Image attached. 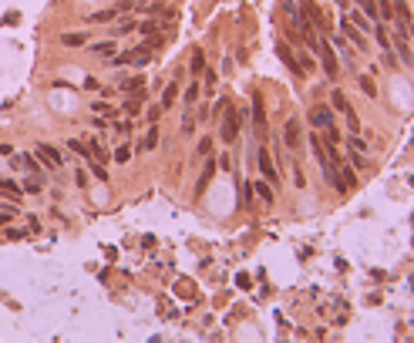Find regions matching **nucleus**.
Masks as SVG:
<instances>
[{
  "mask_svg": "<svg viewBox=\"0 0 414 343\" xmlns=\"http://www.w3.org/2000/svg\"><path fill=\"white\" fill-rule=\"evenodd\" d=\"M243 118H246V111H229V115H226L223 128H219V138H223L226 145H233L236 138H239V125H243Z\"/></svg>",
  "mask_w": 414,
  "mask_h": 343,
  "instance_id": "f257e3e1",
  "label": "nucleus"
},
{
  "mask_svg": "<svg viewBox=\"0 0 414 343\" xmlns=\"http://www.w3.org/2000/svg\"><path fill=\"white\" fill-rule=\"evenodd\" d=\"M340 34H344V37H347V41H350L354 47L367 51V37H364V31H360V27H357L354 21H350V17H344V21H340Z\"/></svg>",
  "mask_w": 414,
  "mask_h": 343,
  "instance_id": "f03ea898",
  "label": "nucleus"
},
{
  "mask_svg": "<svg viewBox=\"0 0 414 343\" xmlns=\"http://www.w3.org/2000/svg\"><path fill=\"white\" fill-rule=\"evenodd\" d=\"M256 165H259V172H263V178H266L269 185H273V182H280V168L273 165V158H269L266 148H259V152H256Z\"/></svg>",
  "mask_w": 414,
  "mask_h": 343,
  "instance_id": "7ed1b4c3",
  "label": "nucleus"
},
{
  "mask_svg": "<svg viewBox=\"0 0 414 343\" xmlns=\"http://www.w3.org/2000/svg\"><path fill=\"white\" fill-rule=\"evenodd\" d=\"M303 17H310V24H314L317 31H330V24H327V17L320 14V7H317V0H303Z\"/></svg>",
  "mask_w": 414,
  "mask_h": 343,
  "instance_id": "20e7f679",
  "label": "nucleus"
},
{
  "mask_svg": "<svg viewBox=\"0 0 414 343\" xmlns=\"http://www.w3.org/2000/svg\"><path fill=\"white\" fill-rule=\"evenodd\" d=\"M317 51H320V61H324L327 74H330V78H337V74H340V64H337V57H334V47L327 44V41H320V44H317Z\"/></svg>",
  "mask_w": 414,
  "mask_h": 343,
  "instance_id": "39448f33",
  "label": "nucleus"
},
{
  "mask_svg": "<svg viewBox=\"0 0 414 343\" xmlns=\"http://www.w3.org/2000/svg\"><path fill=\"white\" fill-rule=\"evenodd\" d=\"M276 54H280V61H283L286 67H290L293 74H300V78H303V71H300V61H296V54H293V47L286 44V41H276Z\"/></svg>",
  "mask_w": 414,
  "mask_h": 343,
  "instance_id": "423d86ee",
  "label": "nucleus"
},
{
  "mask_svg": "<svg viewBox=\"0 0 414 343\" xmlns=\"http://www.w3.org/2000/svg\"><path fill=\"white\" fill-rule=\"evenodd\" d=\"M37 158H41V162H44L47 168H61L64 165V158H61V152H57V148H51V145H37Z\"/></svg>",
  "mask_w": 414,
  "mask_h": 343,
  "instance_id": "0eeeda50",
  "label": "nucleus"
},
{
  "mask_svg": "<svg viewBox=\"0 0 414 343\" xmlns=\"http://www.w3.org/2000/svg\"><path fill=\"white\" fill-rule=\"evenodd\" d=\"M283 142L286 148H300V118H290L283 125Z\"/></svg>",
  "mask_w": 414,
  "mask_h": 343,
  "instance_id": "6e6552de",
  "label": "nucleus"
},
{
  "mask_svg": "<svg viewBox=\"0 0 414 343\" xmlns=\"http://www.w3.org/2000/svg\"><path fill=\"white\" fill-rule=\"evenodd\" d=\"M310 122H314L317 128H327V125H334V108H327V104H317V108L310 111Z\"/></svg>",
  "mask_w": 414,
  "mask_h": 343,
  "instance_id": "1a4fd4ad",
  "label": "nucleus"
},
{
  "mask_svg": "<svg viewBox=\"0 0 414 343\" xmlns=\"http://www.w3.org/2000/svg\"><path fill=\"white\" fill-rule=\"evenodd\" d=\"M394 44H397V54H401V64H414V54L411 47H407V34H394Z\"/></svg>",
  "mask_w": 414,
  "mask_h": 343,
  "instance_id": "9d476101",
  "label": "nucleus"
},
{
  "mask_svg": "<svg viewBox=\"0 0 414 343\" xmlns=\"http://www.w3.org/2000/svg\"><path fill=\"white\" fill-rule=\"evenodd\" d=\"M253 118H256L259 138H266V115H263V104H259V94H253Z\"/></svg>",
  "mask_w": 414,
  "mask_h": 343,
  "instance_id": "9b49d317",
  "label": "nucleus"
},
{
  "mask_svg": "<svg viewBox=\"0 0 414 343\" xmlns=\"http://www.w3.org/2000/svg\"><path fill=\"white\" fill-rule=\"evenodd\" d=\"M122 91H125V94H132V98H138V94H145V78H132V81H125V84H122Z\"/></svg>",
  "mask_w": 414,
  "mask_h": 343,
  "instance_id": "f8f14e48",
  "label": "nucleus"
},
{
  "mask_svg": "<svg viewBox=\"0 0 414 343\" xmlns=\"http://www.w3.org/2000/svg\"><path fill=\"white\" fill-rule=\"evenodd\" d=\"M189 67H192V74L199 78V74H205V54H202L199 47L192 51V61H189Z\"/></svg>",
  "mask_w": 414,
  "mask_h": 343,
  "instance_id": "ddd939ff",
  "label": "nucleus"
},
{
  "mask_svg": "<svg viewBox=\"0 0 414 343\" xmlns=\"http://www.w3.org/2000/svg\"><path fill=\"white\" fill-rule=\"evenodd\" d=\"M115 17H122V14H118V4H115V7H108V11L91 14V24H108V21H115Z\"/></svg>",
  "mask_w": 414,
  "mask_h": 343,
  "instance_id": "4468645a",
  "label": "nucleus"
},
{
  "mask_svg": "<svg viewBox=\"0 0 414 343\" xmlns=\"http://www.w3.org/2000/svg\"><path fill=\"white\" fill-rule=\"evenodd\" d=\"M370 34H374V41L381 44V51H384V47H391V37H387V27H384V24H374Z\"/></svg>",
  "mask_w": 414,
  "mask_h": 343,
  "instance_id": "2eb2a0df",
  "label": "nucleus"
},
{
  "mask_svg": "<svg viewBox=\"0 0 414 343\" xmlns=\"http://www.w3.org/2000/svg\"><path fill=\"white\" fill-rule=\"evenodd\" d=\"M64 41V47H81V44H88V34H81V31H71L61 37Z\"/></svg>",
  "mask_w": 414,
  "mask_h": 343,
  "instance_id": "dca6fc26",
  "label": "nucleus"
},
{
  "mask_svg": "<svg viewBox=\"0 0 414 343\" xmlns=\"http://www.w3.org/2000/svg\"><path fill=\"white\" fill-rule=\"evenodd\" d=\"M213 175H216V162L209 158V162H205V168H202V178H199V185H195V195H199L202 188L209 185V178H213Z\"/></svg>",
  "mask_w": 414,
  "mask_h": 343,
  "instance_id": "f3484780",
  "label": "nucleus"
},
{
  "mask_svg": "<svg viewBox=\"0 0 414 343\" xmlns=\"http://www.w3.org/2000/svg\"><path fill=\"white\" fill-rule=\"evenodd\" d=\"M91 54H98V57H112V54H118V51H115L112 41H101V44H91Z\"/></svg>",
  "mask_w": 414,
  "mask_h": 343,
  "instance_id": "a211bd4d",
  "label": "nucleus"
},
{
  "mask_svg": "<svg viewBox=\"0 0 414 343\" xmlns=\"http://www.w3.org/2000/svg\"><path fill=\"white\" fill-rule=\"evenodd\" d=\"M158 145V132H155V125L148 128V135H145V142H138V152H152Z\"/></svg>",
  "mask_w": 414,
  "mask_h": 343,
  "instance_id": "6ab92c4d",
  "label": "nucleus"
},
{
  "mask_svg": "<svg viewBox=\"0 0 414 343\" xmlns=\"http://www.w3.org/2000/svg\"><path fill=\"white\" fill-rule=\"evenodd\" d=\"M357 84H360V91H364L367 98H377V88H374V81H370V74H357Z\"/></svg>",
  "mask_w": 414,
  "mask_h": 343,
  "instance_id": "aec40b11",
  "label": "nucleus"
},
{
  "mask_svg": "<svg viewBox=\"0 0 414 343\" xmlns=\"http://www.w3.org/2000/svg\"><path fill=\"white\" fill-rule=\"evenodd\" d=\"M0 192H7L14 202L21 199V185H17V182H11V178H0Z\"/></svg>",
  "mask_w": 414,
  "mask_h": 343,
  "instance_id": "412c9836",
  "label": "nucleus"
},
{
  "mask_svg": "<svg viewBox=\"0 0 414 343\" xmlns=\"http://www.w3.org/2000/svg\"><path fill=\"white\" fill-rule=\"evenodd\" d=\"M256 192H259V199H263V202H273V199H276V195H273V185H269L266 178H259V182H256Z\"/></svg>",
  "mask_w": 414,
  "mask_h": 343,
  "instance_id": "4be33fe9",
  "label": "nucleus"
},
{
  "mask_svg": "<svg viewBox=\"0 0 414 343\" xmlns=\"http://www.w3.org/2000/svg\"><path fill=\"white\" fill-rule=\"evenodd\" d=\"M337 172H340V178H344V185H347V188H354V185H357V175H354V165H340Z\"/></svg>",
  "mask_w": 414,
  "mask_h": 343,
  "instance_id": "5701e85b",
  "label": "nucleus"
},
{
  "mask_svg": "<svg viewBox=\"0 0 414 343\" xmlns=\"http://www.w3.org/2000/svg\"><path fill=\"white\" fill-rule=\"evenodd\" d=\"M179 98V84H168L165 88V98H162V108H172V101Z\"/></svg>",
  "mask_w": 414,
  "mask_h": 343,
  "instance_id": "b1692460",
  "label": "nucleus"
},
{
  "mask_svg": "<svg viewBox=\"0 0 414 343\" xmlns=\"http://www.w3.org/2000/svg\"><path fill=\"white\" fill-rule=\"evenodd\" d=\"M88 165H91V172H94V178H101V182H108V172H105V165H101L98 158H94V162L88 158Z\"/></svg>",
  "mask_w": 414,
  "mask_h": 343,
  "instance_id": "393cba45",
  "label": "nucleus"
},
{
  "mask_svg": "<svg viewBox=\"0 0 414 343\" xmlns=\"http://www.w3.org/2000/svg\"><path fill=\"white\" fill-rule=\"evenodd\" d=\"M138 31H142V34H158V31H162V24H158V21H142V24H138Z\"/></svg>",
  "mask_w": 414,
  "mask_h": 343,
  "instance_id": "a878e982",
  "label": "nucleus"
},
{
  "mask_svg": "<svg viewBox=\"0 0 414 343\" xmlns=\"http://www.w3.org/2000/svg\"><path fill=\"white\" fill-rule=\"evenodd\" d=\"M195 98H199V78L189 84V91H185V104H195Z\"/></svg>",
  "mask_w": 414,
  "mask_h": 343,
  "instance_id": "bb28decb",
  "label": "nucleus"
},
{
  "mask_svg": "<svg viewBox=\"0 0 414 343\" xmlns=\"http://www.w3.org/2000/svg\"><path fill=\"white\" fill-rule=\"evenodd\" d=\"M296 61H300V71H303V74H310V71H314V57H306V54H296Z\"/></svg>",
  "mask_w": 414,
  "mask_h": 343,
  "instance_id": "cd10ccee",
  "label": "nucleus"
},
{
  "mask_svg": "<svg viewBox=\"0 0 414 343\" xmlns=\"http://www.w3.org/2000/svg\"><path fill=\"white\" fill-rule=\"evenodd\" d=\"M381 61H384V67H397V64H401V61L394 57V51H391V47H384V57H381Z\"/></svg>",
  "mask_w": 414,
  "mask_h": 343,
  "instance_id": "c85d7f7f",
  "label": "nucleus"
},
{
  "mask_svg": "<svg viewBox=\"0 0 414 343\" xmlns=\"http://www.w3.org/2000/svg\"><path fill=\"white\" fill-rule=\"evenodd\" d=\"M71 148H74V152H78V155L91 158V145H84V142H78V138H74V142H71Z\"/></svg>",
  "mask_w": 414,
  "mask_h": 343,
  "instance_id": "c756f323",
  "label": "nucleus"
},
{
  "mask_svg": "<svg viewBox=\"0 0 414 343\" xmlns=\"http://www.w3.org/2000/svg\"><path fill=\"white\" fill-rule=\"evenodd\" d=\"M350 21L357 24V27H360V31H364V34H370V21H367V17H364V14H354Z\"/></svg>",
  "mask_w": 414,
  "mask_h": 343,
  "instance_id": "7c9ffc66",
  "label": "nucleus"
},
{
  "mask_svg": "<svg viewBox=\"0 0 414 343\" xmlns=\"http://www.w3.org/2000/svg\"><path fill=\"white\" fill-rule=\"evenodd\" d=\"M132 27H135L132 21H118V24H115V27H112V31H108V34H128V31H132Z\"/></svg>",
  "mask_w": 414,
  "mask_h": 343,
  "instance_id": "2f4dec72",
  "label": "nucleus"
},
{
  "mask_svg": "<svg viewBox=\"0 0 414 343\" xmlns=\"http://www.w3.org/2000/svg\"><path fill=\"white\" fill-rule=\"evenodd\" d=\"M21 165L31 168V172H37V168H41V162H34V155H21Z\"/></svg>",
  "mask_w": 414,
  "mask_h": 343,
  "instance_id": "473e14b6",
  "label": "nucleus"
},
{
  "mask_svg": "<svg viewBox=\"0 0 414 343\" xmlns=\"http://www.w3.org/2000/svg\"><path fill=\"white\" fill-rule=\"evenodd\" d=\"M350 148H357V152H364V148H367V142H360V132L350 135Z\"/></svg>",
  "mask_w": 414,
  "mask_h": 343,
  "instance_id": "72a5a7b5",
  "label": "nucleus"
},
{
  "mask_svg": "<svg viewBox=\"0 0 414 343\" xmlns=\"http://www.w3.org/2000/svg\"><path fill=\"white\" fill-rule=\"evenodd\" d=\"M209 148H213V138H199V155H209Z\"/></svg>",
  "mask_w": 414,
  "mask_h": 343,
  "instance_id": "f704fd0d",
  "label": "nucleus"
},
{
  "mask_svg": "<svg viewBox=\"0 0 414 343\" xmlns=\"http://www.w3.org/2000/svg\"><path fill=\"white\" fill-rule=\"evenodd\" d=\"M24 192H41V175H37V178H31V182L24 185Z\"/></svg>",
  "mask_w": 414,
  "mask_h": 343,
  "instance_id": "c9c22d12",
  "label": "nucleus"
},
{
  "mask_svg": "<svg viewBox=\"0 0 414 343\" xmlns=\"http://www.w3.org/2000/svg\"><path fill=\"white\" fill-rule=\"evenodd\" d=\"M293 182H296V185H306V178H303V172H300V165H293Z\"/></svg>",
  "mask_w": 414,
  "mask_h": 343,
  "instance_id": "e433bc0d",
  "label": "nucleus"
},
{
  "mask_svg": "<svg viewBox=\"0 0 414 343\" xmlns=\"http://www.w3.org/2000/svg\"><path fill=\"white\" fill-rule=\"evenodd\" d=\"M128 155H132V152H128L125 145H122V148H115V158H118V162H128Z\"/></svg>",
  "mask_w": 414,
  "mask_h": 343,
  "instance_id": "4c0bfd02",
  "label": "nucleus"
},
{
  "mask_svg": "<svg viewBox=\"0 0 414 343\" xmlns=\"http://www.w3.org/2000/svg\"><path fill=\"white\" fill-rule=\"evenodd\" d=\"M94 111H101V115H112V108H108L105 101H94Z\"/></svg>",
  "mask_w": 414,
  "mask_h": 343,
  "instance_id": "58836bf2",
  "label": "nucleus"
},
{
  "mask_svg": "<svg viewBox=\"0 0 414 343\" xmlns=\"http://www.w3.org/2000/svg\"><path fill=\"white\" fill-rule=\"evenodd\" d=\"M158 118H162V108H152V111H148V122H152V125H155Z\"/></svg>",
  "mask_w": 414,
  "mask_h": 343,
  "instance_id": "ea45409f",
  "label": "nucleus"
},
{
  "mask_svg": "<svg viewBox=\"0 0 414 343\" xmlns=\"http://www.w3.org/2000/svg\"><path fill=\"white\" fill-rule=\"evenodd\" d=\"M407 37H414V24H407Z\"/></svg>",
  "mask_w": 414,
  "mask_h": 343,
  "instance_id": "a19ab883",
  "label": "nucleus"
}]
</instances>
